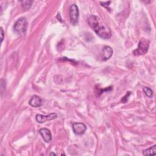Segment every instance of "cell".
<instances>
[{
  "mask_svg": "<svg viewBox=\"0 0 156 156\" xmlns=\"http://www.w3.org/2000/svg\"><path fill=\"white\" fill-rule=\"evenodd\" d=\"M155 154H156V145L155 144L143 151V154L144 155H155Z\"/></svg>",
  "mask_w": 156,
  "mask_h": 156,
  "instance_id": "cell-10",
  "label": "cell"
},
{
  "mask_svg": "<svg viewBox=\"0 0 156 156\" xmlns=\"http://www.w3.org/2000/svg\"><path fill=\"white\" fill-rule=\"evenodd\" d=\"M73 132L76 135H82L87 130L86 126L82 122H75L73 125Z\"/></svg>",
  "mask_w": 156,
  "mask_h": 156,
  "instance_id": "cell-6",
  "label": "cell"
},
{
  "mask_svg": "<svg viewBox=\"0 0 156 156\" xmlns=\"http://www.w3.org/2000/svg\"><path fill=\"white\" fill-rule=\"evenodd\" d=\"M130 95H131V92H130V91L127 92V93L126 94V95L121 99V101L122 102H123V103H126V102L128 101V99H129V96H130Z\"/></svg>",
  "mask_w": 156,
  "mask_h": 156,
  "instance_id": "cell-13",
  "label": "cell"
},
{
  "mask_svg": "<svg viewBox=\"0 0 156 156\" xmlns=\"http://www.w3.org/2000/svg\"><path fill=\"white\" fill-rule=\"evenodd\" d=\"M113 54V49L109 46H104L102 48V58L104 60L109 59Z\"/></svg>",
  "mask_w": 156,
  "mask_h": 156,
  "instance_id": "cell-9",
  "label": "cell"
},
{
  "mask_svg": "<svg viewBox=\"0 0 156 156\" xmlns=\"http://www.w3.org/2000/svg\"><path fill=\"white\" fill-rule=\"evenodd\" d=\"M50 155H55L56 154H55V153H53V152H52V153H51V154H50Z\"/></svg>",
  "mask_w": 156,
  "mask_h": 156,
  "instance_id": "cell-16",
  "label": "cell"
},
{
  "mask_svg": "<svg viewBox=\"0 0 156 156\" xmlns=\"http://www.w3.org/2000/svg\"><path fill=\"white\" fill-rule=\"evenodd\" d=\"M1 43L3 41V39L4 38V30H3V28L2 27H1Z\"/></svg>",
  "mask_w": 156,
  "mask_h": 156,
  "instance_id": "cell-15",
  "label": "cell"
},
{
  "mask_svg": "<svg viewBox=\"0 0 156 156\" xmlns=\"http://www.w3.org/2000/svg\"><path fill=\"white\" fill-rule=\"evenodd\" d=\"M88 23L89 26L101 38L106 40L111 37L112 32L110 28L105 24L101 23L97 16L91 15L88 19Z\"/></svg>",
  "mask_w": 156,
  "mask_h": 156,
  "instance_id": "cell-1",
  "label": "cell"
},
{
  "mask_svg": "<svg viewBox=\"0 0 156 156\" xmlns=\"http://www.w3.org/2000/svg\"><path fill=\"white\" fill-rule=\"evenodd\" d=\"M32 3H33V1H21V4L23 8L26 10H27L30 8Z\"/></svg>",
  "mask_w": 156,
  "mask_h": 156,
  "instance_id": "cell-11",
  "label": "cell"
},
{
  "mask_svg": "<svg viewBox=\"0 0 156 156\" xmlns=\"http://www.w3.org/2000/svg\"><path fill=\"white\" fill-rule=\"evenodd\" d=\"M111 3V1H107V2H101V4L104 6L105 8H108L109 6V4Z\"/></svg>",
  "mask_w": 156,
  "mask_h": 156,
  "instance_id": "cell-14",
  "label": "cell"
},
{
  "mask_svg": "<svg viewBox=\"0 0 156 156\" xmlns=\"http://www.w3.org/2000/svg\"><path fill=\"white\" fill-rule=\"evenodd\" d=\"M29 104L34 107H38L42 105V100L40 97L37 95H34L31 97L29 102Z\"/></svg>",
  "mask_w": 156,
  "mask_h": 156,
  "instance_id": "cell-8",
  "label": "cell"
},
{
  "mask_svg": "<svg viewBox=\"0 0 156 156\" xmlns=\"http://www.w3.org/2000/svg\"><path fill=\"white\" fill-rule=\"evenodd\" d=\"M150 41L147 39L145 38H142L138 43V46L137 49L133 51V54L134 55H141L145 54L149 49Z\"/></svg>",
  "mask_w": 156,
  "mask_h": 156,
  "instance_id": "cell-2",
  "label": "cell"
},
{
  "mask_svg": "<svg viewBox=\"0 0 156 156\" xmlns=\"http://www.w3.org/2000/svg\"><path fill=\"white\" fill-rule=\"evenodd\" d=\"M143 92L148 98H151L153 96V91L149 87H144L143 88Z\"/></svg>",
  "mask_w": 156,
  "mask_h": 156,
  "instance_id": "cell-12",
  "label": "cell"
},
{
  "mask_svg": "<svg viewBox=\"0 0 156 156\" xmlns=\"http://www.w3.org/2000/svg\"><path fill=\"white\" fill-rule=\"evenodd\" d=\"M69 16L70 22L73 25H76L78 23L79 11L78 7L76 4H72L69 7Z\"/></svg>",
  "mask_w": 156,
  "mask_h": 156,
  "instance_id": "cell-4",
  "label": "cell"
},
{
  "mask_svg": "<svg viewBox=\"0 0 156 156\" xmlns=\"http://www.w3.org/2000/svg\"><path fill=\"white\" fill-rule=\"evenodd\" d=\"M27 27V21L24 17H21L15 23L13 28L20 35H23L26 33Z\"/></svg>",
  "mask_w": 156,
  "mask_h": 156,
  "instance_id": "cell-3",
  "label": "cell"
},
{
  "mask_svg": "<svg viewBox=\"0 0 156 156\" xmlns=\"http://www.w3.org/2000/svg\"><path fill=\"white\" fill-rule=\"evenodd\" d=\"M57 115L55 113H51L48 115H43L41 114H37L35 116L37 121L39 123H43L46 121H50L57 118Z\"/></svg>",
  "mask_w": 156,
  "mask_h": 156,
  "instance_id": "cell-5",
  "label": "cell"
},
{
  "mask_svg": "<svg viewBox=\"0 0 156 156\" xmlns=\"http://www.w3.org/2000/svg\"><path fill=\"white\" fill-rule=\"evenodd\" d=\"M39 133L42 136L43 139L46 143H49L52 140V134L51 131L47 128H41L39 130Z\"/></svg>",
  "mask_w": 156,
  "mask_h": 156,
  "instance_id": "cell-7",
  "label": "cell"
}]
</instances>
